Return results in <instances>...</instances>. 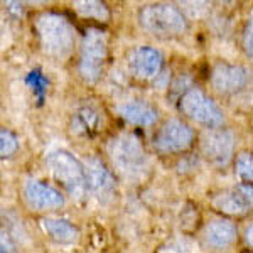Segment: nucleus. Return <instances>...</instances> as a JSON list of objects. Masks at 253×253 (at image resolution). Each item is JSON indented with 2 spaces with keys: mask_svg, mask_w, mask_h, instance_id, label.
I'll return each mask as SVG.
<instances>
[{
  "mask_svg": "<svg viewBox=\"0 0 253 253\" xmlns=\"http://www.w3.org/2000/svg\"><path fill=\"white\" fill-rule=\"evenodd\" d=\"M108 156L118 174L126 181H140L149 170V157L133 133H120L108 144Z\"/></svg>",
  "mask_w": 253,
  "mask_h": 253,
  "instance_id": "f257e3e1",
  "label": "nucleus"
},
{
  "mask_svg": "<svg viewBox=\"0 0 253 253\" xmlns=\"http://www.w3.org/2000/svg\"><path fill=\"white\" fill-rule=\"evenodd\" d=\"M39 46L49 58L64 59L75 46V32L69 20L56 12H42L34 22Z\"/></svg>",
  "mask_w": 253,
  "mask_h": 253,
  "instance_id": "f03ea898",
  "label": "nucleus"
},
{
  "mask_svg": "<svg viewBox=\"0 0 253 253\" xmlns=\"http://www.w3.org/2000/svg\"><path fill=\"white\" fill-rule=\"evenodd\" d=\"M138 26L156 38H177L187 29V20L172 3H152L138 12Z\"/></svg>",
  "mask_w": 253,
  "mask_h": 253,
  "instance_id": "7ed1b4c3",
  "label": "nucleus"
},
{
  "mask_svg": "<svg viewBox=\"0 0 253 253\" xmlns=\"http://www.w3.org/2000/svg\"><path fill=\"white\" fill-rule=\"evenodd\" d=\"M108 56V36L105 31L89 27L80 47L78 73L81 80L93 84L100 80Z\"/></svg>",
  "mask_w": 253,
  "mask_h": 253,
  "instance_id": "20e7f679",
  "label": "nucleus"
},
{
  "mask_svg": "<svg viewBox=\"0 0 253 253\" xmlns=\"http://www.w3.org/2000/svg\"><path fill=\"white\" fill-rule=\"evenodd\" d=\"M46 164L56 181H59L73 198H83L88 193L86 169L75 156L61 149L52 150L47 154Z\"/></svg>",
  "mask_w": 253,
  "mask_h": 253,
  "instance_id": "39448f33",
  "label": "nucleus"
},
{
  "mask_svg": "<svg viewBox=\"0 0 253 253\" xmlns=\"http://www.w3.org/2000/svg\"><path fill=\"white\" fill-rule=\"evenodd\" d=\"M179 110L184 117L194 124L211 128H221L224 124V113L218 103L199 88H189L179 98Z\"/></svg>",
  "mask_w": 253,
  "mask_h": 253,
  "instance_id": "423d86ee",
  "label": "nucleus"
},
{
  "mask_svg": "<svg viewBox=\"0 0 253 253\" xmlns=\"http://www.w3.org/2000/svg\"><path fill=\"white\" fill-rule=\"evenodd\" d=\"M194 142V130L177 118L167 120L154 135V147L161 154H179Z\"/></svg>",
  "mask_w": 253,
  "mask_h": 253,
  "instance_id": "0eeeda50",
  "label": "nucleus"
},
{
  "mask_svg": "<svg viewBox=\"0 0 253 253\" xmlns=\"http://www.w3.org/2000/svg\"><path fill=\"white\" fill-rule=\"evenodd\" d=\"M201 152L208 162L224 167L235 154V135L228 128H211L201 135Z\"/></svg>",
  "mask_w": 253,
  "mask_h": 253,
  "instance_id": "6e6552de",
  "label": "nucleus"
},
{
  "mask_svg": "<svg viewBox=\"0 0 253 253\" xmlns=\"http://www.w3.org/2000/svg\"><path fill=\"white\" fill-rule=\"evenodd\" d=\"M86 169V181H88V191L91 193L98 201L108 203L117 194V184L115 177L110 172V169L100 159L89 157L84 162Z\"/></svg>",
  "mask_w": 253,
  "mask_h": 253,
  "instance_id": "1a4fd4ad",
  "label": "nucleus"
},
{
  "mask_svg": "<svg viewBox=\"0 0 253 253\" xmlns=\"http://www.w3.org/2000/svg\"><path fill=\"white\" fill-rule=\"evenodd\" d=\"M24 199L36 211L58 210L64 206V196L56 187L47 186L38 179H27L24 182Z\"/></svg>",
  "mask_w": 253,
  "mask_h": 253,
  "instance_id": "9d476101",
  "label": "nucleus"
},
{
  "mask_svg": "<svg viewBox=\"0 0 253 253\" xmlns=\"http://www.w3.org/2000/svg\"><path fill=\"white\" fill-rule=\"evenodd\" d=\"M214 208L224 214L243 216L253 210V184H238L218 194L213 201Z\"/></svg>",
  "mask_w": 253,
  "mask_h": 253,
  "instance_id": "9b49d317",
  "label": "nucleus"
},
{
  "mask_svg": "<svg viewBox=\"0 0 253 253\" xmlns=\"http://www.w3.org/2000/svg\"><path fill=\"white\" fill-rule=\"evenodd\" d=\"M128 69L138 80H152L162 69V54L156 47L138 46L128 52Z\"/></svg>",
  "mask_w": 253,
  "mask_h": 253,
  "instance_id": "f8f14e48",
  "label": "nucleus"
},
{
  "mask_svg": "<svg viewBox=\"0 0 253 253\" xmlns=\"http://www.w3.org/2000/svg\"><path fill=\"white\" fill-rule=\"evenodd\" d=\"M248 81L247 69L240 64L219 63L211 71V86L219 95H233Z\"/></svg>",
  "mask_w": 253,
  "mask_h": 253,
  "instance_id": "ddd939ff",
  "label": "nucleus"
},
{
  "mask_svg": "<svg viewBox=\"0 0 253 253\" xmlns=\"http://www.w3.org/2000/svg\"><path fill=\"white\" fill-rule=\"evenodd\" d=\"M236 226L235 223H231L230 219H213L205 226L203 230V242L206 247L214 248V250H223L228 248L230 245L235 243L236 240Z\"/></svg>",
  "mask_w": 253,
  "mask_h": 253,
  "instance_id": "4468645a",
  "label": "nucleus"
},
{
  "mask_svg": "<svg viewBox=\"0 0 253 253\" xmlns=\"http://www.w3.org/2000/svg\"><path fill=\"white\" fill-rule=\"evenodd\" d=\"M118 115L132 125L149 126L157 122L159 112L152 105L145 103V101H140V100H135V101H126V103L120 105V107H118Z\"/></svg>",
  "mask_w": 253,
  "mask_h": 253,
  "instance_id": "2eb2a0df",
  "label": "nucleus"
},
{
  "mask_svg": "<svg viewBox=\"0 0 253 253\" xmlns=\"http://www.w3.org/2000/svg\"><path fill=\"white\" fill-rule=\"evenodd\" d=\"M41 226L54 242L61 245H73L80 240V230L71 221L63 218H42Z\"/></svg>",
  "mask_w": 253,
  "mask_h": 253,
  "instance_id": "dca6fc26",
  "label": "nucleus"
},
{
  "mask_svg": "<svg viewBox=\"0 0 253 253\" xmlns=\"http://www.w3.org/2000/svg\"><path fill=\"white\" fill-rule=\"evenodd\" d=\"M98 122H100V117H98V112L93 110L91 107H83L80 108L78 112L73 115V132L76 133H91L96 130Z\"/></svg>",
  "mask_w": 253,
  "mask_h": 253,
  "instance_id": "f3484780",
  "label": "nucleus"
},
{
  "mask_svg": "<svg viewBox=\"0 0 253 253\" xmlns=\"http://www.w3.org/2000/svg\"><path fill=\"white\" fill-rule=\"evenodd\" d=\"M73 7L84 19H95V20H101V22H107L110 19L108 7L101 2H95V0H89V2H75Z\"/></svg>",
  "mask_w": 253,
  "mask_h": 253,
  "instance_id": "a211bd4d",
  "label": "nucleus"
},
{
  "mask_svg": "<svg viewBox=\"0 0 253 253\" xmlns=\"http://www.w3.org/2000/svg\"><path fill=\"white\" fill-rule=\"evenodd\" d=\"M235 172L243 182H247V184L253 182V154L252 152H242L236 157Z\"/></svg>",
  "mask_w": 253,
  "mask_h": 253,
  "instance_id": "6ab92c4d",
  "label": "nucleus"
},
{
  "mask_svg": "<svg viewBox=\"0 0 253 253\" xmlns=\"http://www.w3.org/2000/svg\"><path fill=\"white\" fill-rule=\"evenodd\" d=\"M17 149H19L17 137L7 128L0 130V154H2V157H10Z\"/></svg>",
  "mask_w": 253,
  "mask_h": 253,
  "instance_id": "aec40b11",
  "label": "nucleus"
},
{
  "mask_svg": "<svg viewBox=\"0 0 253 253\" xmlns=\"http://www.w3.org/2000/svg\"><path fill=\"white\" fill-rule=\"evenodd\" d=\"M243 49L250 58H253V15L248 19L243 31Z\"/></svg>",
  "mask_w": 253,
  "mask_h": 253,
  "instance_id": "412c9836",
  "label": "nucleus"
},
{
  "mask_svg": "<svg viewBox=\"0 0 253 253\" xmlns=\"http://www.w3.org/2000/svg\"><path fill=\"white\" fill-rule=\"evenodd\" d=\"M245 240H247V243L253 248V224H250V226L247 228V231H245Z\"/></svg>",
  "mask_w": 253,
  "mask_h": 253,
  "instance_id": "4be33fe9",
  "label": "nucleus"
}]
</instances>
